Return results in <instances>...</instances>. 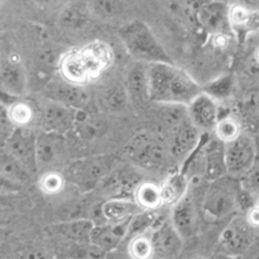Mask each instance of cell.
Wrapping results in <instances>:
<instances>
[{"mask_svg": "<svg viewBox=\"0 0 259 259\" xmlns=\"http://www.w3.org/2000/svg\"><path fill=\"white\" fill-rule=\"evenodd\" d=\"M147 71L150 102L188 107L201 94L197 82L175 63H152Z\"/></svg>", "mask_w": 259, "mask_h": 259, "instance_id": "1", "label": "cell"}, {"mask_svg": "<svg viewBox=\"0 0 259 259\" xmlns=\"http://www.w3.org/2000/svg\"><path fill=\"white\" fill-rule=\"evenodd\" d=\"M118 36L128 54L137 61L147 64L174 63L152 29L142 21L137 20L122 25Z\"/></svg>", "mask_w": 259, "mask_h": 259, "instance_id": "2", "label": "cell"}, {"mask_svg": "<svg viewBox=\"0 0 259 259\" xmlns=\"http://www.w3.org/2000/svg\"><path fill=\"white\" fill-rule=\"evenodd\" d=\"M127 156L138 167L158 170L171 160L168 142L158 134H138L127 146Z\"/></svg>", "mask_w": 259, "mask_h": 259, "instance_id": "3", "label": "cell"}, {"mask_svg": "<svg viewBox=\"0 0 259 259\" xmlns=\"http://www.w3.org/2000/svg\"><path fill=\"white\" fill-rule=\"evenodd\" d=\"M116 167V159L112 156H96L78 160L70 167L72 182L83 190L94 189L109 177Z\"/></svg>", "mask_w": 259, "mask_h": 259, "instance_id": "4", "label": "cell"}, {"mask_svg": "<svg viewBox=\"0 0 259 259\" xmlns=\"http://www.w3.org/2000/svg\"><path fill=\"white\" fill-rule=\"evenodd\" d=\"M237 198L239 194L230 180L224 178L214 180L204 191L203 212L212 220L224 219L237 204Z\"/></svg>", "mask_w": 259, "mask_h": 259, "instance_id": "5", "label": "cell"}, {"mask_svg": "<svg viewBox=\"0 0 259 259\" xmlns=\"http://www.w3.org/2000/svg\"><path fill=\"white\" fill-rule=\"evenodd\" d=\"M36 135L24 127L17 126L11 137L3 144L5 152L22 165L32 178L38 172L36 162Z\"/></svg>", "mask_w": 259, "mask_h": 259, "instance_id": "6", "label": "cell"}, {"mask_svg": "<svg viewBox=\"0 0 259 259\" xmlns=\"http://www.w3.org/2000/svg\"><path fill=\"white\" fill-rule=\"evenodd\" d=\"M200 142L199 130L193 124L190 118L170 132L168 147L171 160L186 161L195 152Z\"/></svg>", "mask_w": 259, "mask_h": 259, "instance_id": "7", "label": "cell"}, {"mask_svg": "<svg viewBox=\"0 0 259 259\" xmlns=\"http://www.w3.org/2000/svg\"><path fill=\"white\" fill-rule=\"evenodd\" d=\"M156 259H176L180 256L184 239L171 221L159 222L150 231Z\"/></svg>", "mask_w": 259, "mask_h": 259, "instance_id": "8", "label": "cell"}, {"mask_svg": "<svg viewBox=\"0 0 259 259\" xmlns=\"http://www.w3.org/2000/svg\"><path fill=\"white\" fill-rule=\"evenodd\" d=\"M45 95L49 101L60 103L74 110H88L90 96L81 85L67 80H53L46 84Z\"/></svg>", "mask_w": 259, "mask_h": 259, "instance_id": "9", "label": "cell"}, {"mask_svg": "<svg viewBox=\"0 0 259 259\" xmlns=\"http://www.w3.org/2000/svg\"><path fill=\"white\" fill-rule=\"evenodd\" d=\"M224 152L226 170L229 174H241L251 168L254 159V144L249 136L241 134L234 140L227 142Z\"/></svg>", "mask_w": 259, "mask_h": 259, "instance_id": "10", "label": "cell"}, {"mask_svg": "<svg viewBox=\"0 0 259 259\" xmlns=\"http://www.w3.org/2000/svg\"><path fill=\"white\" fill-rule=\"evenodd\" d=\"M170 221L184 240L190 239L196 233L198 226V210L194 195L187 192L172 208Z\"/></svg>", "mask_w": 259, "mask_h": 259, "instance_id": "11", "label": "cell"}, {"mask_svg": "<svg viewBox=\"0 0 259 259\" xmlns=\"http://www.w3.org/2000/svg\"><path fill=\"white\" fill-rule=\"evenodd\" d=\"M76 111L60 103L49 101L41 109V125L44 131L66 134L73 130Z\"/></svg>", "mask_w": 259, "mask_h": 259, "instance_id": "12", "label": "cell"}, {"mask_svg": "<svg viewBox=\"0 0 259 259\" xmlns=\"http://www.w3.org/2000/svg\"><path fill=\"white\" fill-rule=\"evenodd\" d=\"M131 219L117 223L96 225L91 236V243L107 254L115 251L125 237L128 236V227Z\"/></svg>", "mask_w": 259, "mask_h": 259, "instance_id": "13", "label": "cell"}, {"mask_svg": "<svg viewBox=\"0 0 259 259\" xmlns=\"http://www.w3.org/2000/svg\"><path fill=\"white\" fill-rule=\"evenodd\" d=\"M66 152L63 136L44 131L36 137V162L38 171L56 164Z\"/></svg>", "mask_w": 259, "mask_h": 259, "instance_id": "14", "label": "cell"}, {"mask_svg": "<svg viewBox=\"0 0 259 259\" xmlns=\"http://www.w3.org/2000/svg\"><path fill=\"white\" fill-rule=\"evenodd\" d=\"M220 249L228 257L244 253L251 244V233L248 225L242 220L231 222L220 235Z\"/></svg>", "mask_w": 259, "mask_h": 259, "instance_id": "15", "label": "cell"}, {"mask_svg": "<svg viewBox=\"0 0 259 259\" xmlns=\"http://www.w3.org/2000/svg\"><path fill=\"white\" fill-rule=\"evenodd\" d=\"M148 64L137 61L130 69L125 79V90L136 107H142L150 102L148 88Z\"/></svg>", "mask_w": 259, "mask_h": 259, "instance_id": "16", "label": "cell"}, {"mask_svg": "<svg viewBox=\"0 0 259 259\" xmlns=\"http://www.w3.org/2000/svg\"><path fill=\"white\" fill-rule=\"evenodd\" d=\"M188 114L190 120L199 131H208L215 128L218 123L217 106L211 97L201 93L188 106Z\"/></svg>", "mask_w": 259, "mask_h": 259, "instance_id": "17", "label": "cell"}, {"mask_svg": "<svg viewBox=\"0 0 259 259\" xmlns=\"http://www.w3.org/2000/svg\"><path fill=\"white\" fill-rule=\"evenodd\" d=\"M108 123L105 117L89 110H77L73 131L84 142L95 141L107 132Z\"/></svg>", "mask_w": 259, "mask_h": 259, "instance_id": "18", "label": "cell"}, {"mask_svg": "<svg viewBox=\"0 0 259 259\" xmlns=\"http://www.w3.org/2000/svg\"><path fill=\"white\" fill-rule=\"evenodd\" d=\"M99 211L103 219V224H106L131 219L141 209L133 198L110 197L102 202Z\"/></svg>", "mask_w": 259, "mask_h": 259, "instance_id": "19", "label": "cell"}, {"mask_svg": "<svg viewBox=\"0 0 259 259\" xmlns=\"http://www.w3.org/2000/svg\"><path fill=\"white\" fill-rule=\"evenodd\" d=\"M52 229L64 239L76 244L91 243V236L96 227V223L92 218H77L72 220L55 223Z\"/></svg>", "mask_w": 259, "mask_h": 259, "instance_id": "20", "label": "cell"}, {"mask_svg": "<svg viewBox=\"0 0 259 259\" xmlns=\"http://www.w3.org/2000/svg\"><path fill=\"white\" fill-rule=\"evenodd\" d=\"M2 85L3 93L14 97L22 96L26 88V77L21 63L13 57L2 61Z\"/></svg>", "mask_w": 259, "mask_h": 259, "instance_id": "21", "label": "cell"}, {"mask_svg": "<svg viewBox=\"0 0 259 259\" xmlns=\"http://www.w3.org/2000/svg\"><path fill=\"white\" fill-rule=\"evenodd\" d=\"M197 19L204 28L220 34L229 22V11L221 4H206L198 10Z\"/></svg>", "mask_w": 259, "mask_h": 259, "instance_id": "22", "label": "cell"}, {"mask_svg": "<svg viewBox=\"0 0 259 259\" xmlns=\"http://www.w3.org/2000/svg\"><path fill=\"white\" fill-rule=\"evenodd\" d=\"M133 199L141 210L155 211L164 204L162 186L152 181L141 182L134 192Z\"/></svg>", "mask_w": 259, "mask_h": 259, "instance_id": "23", "label": "cell"}, {"mask_svg": "<svg viewBox=\"0 0 259 259\" xmlns=\"http://www.w3.org/2000/svg\"><path fill=\"white\" fill-rule=\"evenodd\" d=\"M0 174H2V182L14 187L23 186L29 183L33 178L29 172L17 162L12 156L5 150L2 153V161H0Z\"/></svg>", "mask_w": 259, "mask_h": 259, "instance_id": "24", "label": "cell"}, {"mask_svg": "<svg viewBox=\"0 0 259 259\" xmlns=\"http://www.w3.org/2000/svg\"><path fill=\"white\" fill-rule=\"evenodd\" d=\"M203 154L206 179L214 181L222 178L224 170H226L224 148L220 147L217 141H212L203 149Z\"/></svg>", "mask_w": 259, "mask_h": 259, "instance_id": "25", "label": "cell"}, {"mask_svg": "<svg viewBox=\"0 0 259 259\" xmlns=\"http://www.w3.org/2000/svg\"><path fill=\"white\" fill-rule=\"evenodd\" d=\"M90 11L82 4H72L64 8L59 17L61 27L71 31L81 30L89 24Z\"/></svg>", "mask_w": 259, "mask_h": 259, "instance_id": "26", "label": "cell"}, {"mask_svg": "<svg viewBox=\"0 0 259 259\" xmlns=\"http://www.w3.org/2000/svg\"><path fill=\"white\" fill-rule=\"evenodd\" d=\"M188 192V181L185 175L178 174L171 177L162 185V194L164 204L175 205Z\"/></svg>", "mask_w": 259, "mask_h": 259, "instance_id": "27", "label": "cell"}, {"mask_svg": "<svg viewBox=\"0 0 259 259\" xmlns=\"http://www.w3.org/2000/svg\"><path fill=\"white\" fill-rule=\"evenodd\" d=\"M127 254L132 259H154L155 252L150 232L133 236L127 246Z\"/></svg>", "mask_w": 259, "mask_h": 259, "instance_id": "28", "label": "cell"}, {"mask_svg": "<svg viewBox=\"0 0 259 259\" xmlns=\"http://www.w3.org/2000/svg\"><path fill=\"white\" fill-rule=\"evenodd\" d=\"M159 222L155 211L141 210L137 212L130 222L128 236L133 237L138 234L150 232Z\"/></svg>", "mask_w": 259, "mask_h": 259, "instance_id": "29", "label": "cell"}, {"mask_svg": "<svg viewBox=\"0 0 259 259\" xmlns=\"http://www.w3.org/2000/svg\"><path fill=\"white\" fill-rule=\"evenodd\" d=\"M6 107L8 108L9 115L16 126H27L34 119V108L27 101L17 100L12 105Z\"/></svg>", "mask_w": 259, "mask_h": 259, "instance_id": "30", "label": "cell"}, {"mask_svg": "<svg viewBox=\"0 0 259 259\" xmlns=\"http://www.w3.org/2000/svg\"><path fill=\"white\" fill-rule=\"evenodd\" d=\"M93 11L104 20H116L123 13L120 0H93Z\"/></svg>", "mask_w": 259, "mask_h": 259, "instance_id": "31", "label": "cell"}, {"mask_svg": "<svg viewBox=\"0 0 259 259\" xmlns=\"http://www.w3.org/2000/svg\"><path fill=\"white\" fill-rule=\"evenodd\" d=\"M130 101L125 88L114 86L107 91L104 96V104L111 112H121L125 109Z\"/></svg>", "mask_w": 259, "mask_h": 259, "instance_id": "32", "label": "cell"}, {"mask_svg": "<svg viewBox=\"0 0 259 259\" xmlns=\"http://www.w3.org/2000/svg\"><path fill=\"white\" fill-rule=\"evenodd\" d=\"M39 189L47 195H56L59 194L66 186V180L63 176L56 171H46L41 176L38 183Z\"/></svg>", "mask_w": 259, "mask_h": 259, "instance_id": "33", "label": "cell"}, {"mask_svg": "<svg viewBox=\"0 0 259 259\" xmlns=\"http://www.w3.org/2000/svg\"><path fill=\"white\" fill-rule=\"evenodd\" d=\"M214 130L218 138L225 143L234 140L241 135L239 123L233 118H223L219 120Z\"/></svg>", "mask_w": 259, "mask_h": 259, "instance_id": "34", "label": "cell"}, {"mask_svg": "<svg viewBox=\"0 0 259 259\" xmlns=\"http://www.w3.org/2000/svg\"><path fill=\"white\" fill-rule=\"evenodd\" d=\"M107 253L92 243L77 244L74 250L75 259H105Z\"/></svg>", "mask_w": 259, "mask_h": 259, "instance_id": "35", "label": "cell"}, {"mask_svg": "<svg viewBox=\"0 0 259 259\" xmlns=\"http://www.w3.org/2000/svg\"><path fill=\"white\" fill-rule=\"evenodd\" d=\"M230 82L228 79H222L217 82H213L205 89V94L209 97H223L229 92Z\"/></svg>", "mask_w": 259, "mask_h": 259, "instance_id": "36", "label": "cell"}, {"mask_svg": "<svg viewBox=\"0 0 259 259\" xmlns=\"http://www.w3.org/2000/svg\"><path fill=\"white\" fill-rule=\"evenodd\" d=\"M249 19V12L241 6H235L229 11V21H231L234 25H244L248 22Z\"/></svg>", "mask_w": 259, "mask_h": 259, "instance_id": "37", "label": "cell"}, {"mask_svg": "<svg viewBox=\"0 0 259 259\" xmlns=\"http://www.w3.org/2000/svg\"><path fill=\"white\" fill-rule=\"evenodd\" d=\"M249 111L252 115L259 118V97H252L249 102Z\"/></svg>", "mask_w": 259, "mask_h": 259, "instance_id": "38", "label": "cell"}, {"mask_svg": "<svg viewBox=\"0 0 259 259\" xmlns=\"http://www.w3.org/2000/svg\"><path fill=\"white\" fill-rule=\"evenodd\" d=\"M26 259H48L47 255L40 250H32L28 252Z\"/></svg>", "mask_w": 259, "mask_h": 259, "instance_id": "39", "label": "cell"}, {"mask_svg": "<svg viewBox=\"0 0 259 259\" xmlns=\"http://www.w3.org/2000/svg\"><path fill=\"white\" fill-rule=\"evenodd\" d=\"M250 221L253 224L258 225L259 224V208H255L254 210L251 211L250 213Z\"/></svg>", "mask_w": 259, "mask_h": 259, "instance_id": "40", "label": "cell"}, {"mask_svg": "<svg viewBox=\"0 0 259 259\" xmlns=\"http://www.w3.org/2000/svg\"><path fill=\"white\" fill-rule=\"evenodd\" d=\"M117 259H132L131 257L128 256V254L127 255H122V256H120V257H118Z\"/></svg>", "mask_w": 259, "mask_h": 259, "instance_id": "41", "label": "cell"}, {"mask_svg": "<svg viewBox=\"0 0 259 259\" xmlns=\"http://www.w3.org/2000/svg\"><path fill=\"white\" fill-rule=\"evenodd\" d=\"M194 259H207V258H204V257H196V258H194Z\"/></svg>", "mask_w": 259, "mask_h": 259, "instance_id": "42", "label": "cell"}, {"mask_svg": "<svg viewBox=\"0 0 259 259\" xmlns=\"http://www.w3.org/2000/svg\"><path fill=\"white\" fill-rule=\"evenodd\" d=\"M257 59L259 60V50H258V52H257Z\"/></svg>", "mask_w": 259, "mask_h": 259, "instance_id": "43", "label": "cell"}, {"mask_svg": "<svg viewBox=\"0 0 259 259\" xmlns=\"http://www.w3.org/2000/svg\"><path fill=\"white\" fill-rule=\"evenodd\" d=\"M226 257H227V256L225 255V258H222V257H221V258H215V259H226Z\"/></svg>", "mask_w": 259, "mask_h": 259, "instance_id": "44", "label": "cell"}]
</instances>
